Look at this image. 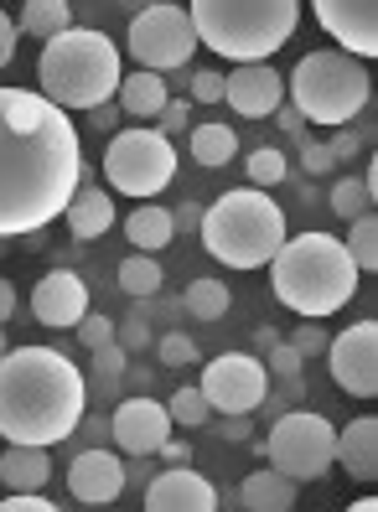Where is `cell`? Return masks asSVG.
I'll return each mask as SVG.
<instances>
[{"mask_svg":"<svg viewBox=\"0 0 378 512\" xmlns=\"http://www.w3.org/2000/svg\"><path fill=\"white\" fill-rule=\"evenodd\" d=\"M83 166L68 109L32 88H0V238L52 228L73 202Z\"/></svg>","mask_w":378,"mask_h":512,"instance_id":"1","label":"cell"},{"mask_svg":"<svg viewBox=\"0 0 378 512\" xmlns=\"http://www.w3.org/2000/svg\"><path fill=\"white\" fill-rule=\"evenodd\" d=\"M89 409V378L57 347L26 342L0 357V440L6 445H63Z\"/></svg>","mask_w":378,"mask_h":512,"instance_id":"2","label":"cell"},{"mask_svg":"<svg viewBox=\"0 0 378 512\" xmlns=\"http://www.w3.org/2000/svg\"><path fill=\"white\" fill-rule=\"evenodd\" d=\"M358 285H363L358 264L347 259L342 238H332V233H296L270 259V290L301 321L337 316L358 295Z\"/></svg>","mask_w":378,"mask_h":512,"instance_id":"3","label":"cell"},{"mask_svg":"<svg viewBox=\"0 0 378 512\" xmlns=\"http://www.w3.org/2000/svg\"><path fill=\"white\" fill-rule=\"evenodd\" d=\"M120 57L125 52L114 47L104 32H94V26H68V32H57L52 42H42L37 94L52 99L57 109L89 114V109L109 104L114 88H120V78H125Z\"/></svg>","mask_w":378,"mask_h":512,"instance_id":"4","label":"cell"},{"mask_svg":"<svg viewBox=\"0 0 378 512\" xmlns=\"http://www.w3.org/2000/svg\"><path fill=\"white\" fill-rule=\"evenodd\" d=\"M197 47H208L228 63H270L296 37L301 0H192L187 6Z\"/></svg>","mask_w":378,"mask_h":512,"instance_id":"5","label":"cell"},{"mask_svg":"<svg viewBox=\"0 0 378 512\" xmlns=\"http://www.w3.org/2000/svg\"><path fill=\"white\" fill-rule=\"evenodd\" d=\"M202 249L228 269H265L275 249L285 244V207L259 192V187H234L223 192L213 207H202Z\"/></svg>","mask_w":378,"mask_h":512,"instance_id":"6","label":"cell"},{"mask_svg":"<svg viewBox=\"0 0 378 512\" xmlns=\"http://www.w3.org/2000/svg\"><path fill=\"white\" fill-rule=\"evenodd\" d=\"M368 94H373L368 63L353 57V52H342V47L306 52L285 78V104L296 109L306 125H322V130L353 125V119L368 109Z\"/></svg>","mask_w":378,"mask_h":512,"instance_id":"7","label":"cell"},{"mask_svg":"<svg viewBox=\"0 0 378 512\" xmlns=\"http://www.w3.org/2000/svg\"><path fill=\"white\" fill-rule=\"evenodd\" d=\"M104 182L135 202H156L177 182V145L156 125H130L114 130L104 145Z\"/></svg>","mask_w":378,"mask_h":512,"instance_id":"8","label":"cell"},{"mask_svg":"<svg viewBox=\"0 0 378 512\" xmlns=\"http://www.w3.org/2000/svg\"><path fill=\"white\" fill-rule=\"evenodd\" d=\"M259 456L280 476L296 481V487L301 481H322L337 466V425L316 409H285V414H275L270 440L259 445Z\"/></svg>","mask_w":378,"mask_h":512,"instance_id":"9","label":"cell"},{"mask_svg":"<svg viewBox=\"0 0 378 512\" xmlns=\"http://www.w3.org/2000/svg\"><path fill=\"white\" fill-rule=\"evenodd\" d=\"M125 52L135 57V68L145 73H177L187 68V57L197 52V32L187 6H145L135 11L130 32H125Z\"/></svg>","mask_w":378,"mask_h":512,"instance_id":"10","label":"cell"},{"mask_svg":"<svg viewBox=\"0 0 378 512\" xmlns=\"http://www.w3.org/2000/svg\"><path fill=\"white\" fill-rule=\"evenodd\" d=\"M197 388L213 404V414H254L270 399V373L254 352H223L202 368Z\"/></svg>","mask_w":378,"mask_h":512,"instance_id":"11","label":"cell"},{"mask_svg":"<svg viewBox=\"0 0 378 512\" xmlns=\"http://www.w3.org/2000/svg\"><path fill=\"white\" fill-rule=\"evenodd\" d=\"M322 357L342 394H353V399L378 394V321H353L347 331H337Z\"/></svg>","mask_w":378,"mask_h":512,"instance_id":"12","label":"cell"},{"mask_svg":"<svg viewBox=\"0 0 378 512\" xmlns=\"http://www.w3.org/2000/svg\"><path fill=\"white\" fill-rule=\"evenodd\" d=\"M171 414H166V404H156V399H145V394H135V399H120L114 404V414H109V435H114V450L120 456H130V461H145V456H156V450L171 440Z\"/></svg>","mask_w":378,"mask_h":512,"instance_id":"13","label":"cell"},{"mask_svg":"<svg viewBox=\"0 0 378 512\" xmlns=\"http://www.w3.org/2000/svg\"><path fill=\"white\" fill-rule=\"evenodd\" d=\"M316 11V26L353 57H368L378 52V0H311Z\"/></svg>","mask_w":378,"mask_h":512,"instance_id":"14","label":"cell"},{"mask_svg":"<svg viewBox=\"0 0 378 512\" xmlns=\"http://www.w3.org/2000/svg\"><path fill=\"white\" fill-rule=\"evenodd\" d=\"M125 487H130V466H125L120 450L89 445V450H78L73 466H68V492L89 507H109Z\"/></svg>","mask_w":378,"mask_h":512,"instance_id":"15","label":"cell"},{"mask_svg":"<svg viewBox=\"0 0 378 512\" xmlns=\"http://www.w3.org/2000/svg\"><path fill=\"white\" fill-rule=\"evenodd\" d=\"M32 316L47 331H73L83 316H89V285H83L78 269H47V275L32 285Z\"/></svg>","mask_w":378,"mask_h":512,"instance_id":"16","label":"cell"},{"mask_svg":"<svg viewBox=\"0 0 378 512\" xmlns=\"http://www.w3.org/2000/svg\"><path fill=\"white\" fill-rule=\"evenodd\" d=\"M145 512H218V487L192 466H166L145 487Z\"/></svg>","mask_w":378,"mask_h":512,"instance_id":"17","label":"cell"},{"mask_svg":"<svg viewBox=\"0 0 378 512\" xmlns=\"http://www.w3.org/2000/svg\"><path fill=\"white\" fill-rule=\"evenodd\" d=\"M223 104L239 109L244 119H270L285 104V78L270 63H239L223 78Z\"/></svg>","mask_w":378,"mask_h":512,"instance_id":"18","label":"cell"},{"mask_svg":"<svg viewBox=\"0 0 378 512\" xmlns=\"http://www.w3.org/2000/svg\"><path fill=\"white\" fill-rule=\"evenodd\" d=\"M114 197L94 182V166H83V182H78V192H73V202L63 207V223H68V233L78 238V244H94V238H104L109 228H114Z\"/></svg>","mask_w":378,"mask_h":512,"instance_id":"19","label":"cell"},{"mask_svg":"<svg viewBox=\"0 0 378 512\" xmlns=\"http://www.w3.org/2000/svg\"><path fill=\"white\" fill-rule=\"evenodd\" d=\"M337 466L353 481H363V487L378 481V419L373 414H363V419L337 430Z\"/></svg>","mask_w":378,"mask_h":512,"instance_id":"20","label":"cell"},{"mask_svg":"<svg viewBox=\"0 0 378 512\" xmlns=\"http://www.w3.org/2000/svg\"><path fill=\"white\" fill-rule=\"evenodd\" d=\"M166 99H171L166 78H161V73H145V68L125 73L120 88H114V104H120V114L135 119V125H156L161 109H166Z\"/></svg>","mask_w":378,"mask_h":512,"instance_id":"21","label":"cell"},{"mask_svg":"<svg viewBox=\"0 0 378 512\" xmlns=\"http://www.w3.org/2000/svg\"><path fill=\"white\" fill-rule=\"evenodd\" d=\"M47 481H52V450H42V445L0 450V487L6 492H42Z\"/></svg>","mask_w":378,"mask_h":512,"instance_id":"22","label":"cell"},{"mask_svg":"<svg viewBox=\"0 0 378 512\" xmlns=\"http://www.w3.org/2000/svg\"><path fill=\"white\" fill-rule=\"evenodd\" d=\"M234 497H239L244 512H290V507H296V497H301V487L290 476H280L275 466H259V471H249L239 481Z\"/></svg>","mask_w":378,"mask_h":512,"instance_id":"23","label":"cell"},{"mask_svg":"<svg viewBox=\"0 0 378 512\" xmlns=\"http://www.w3.org/2000/svg\"><path fill=\"white\" fill-rule=\"evenodd\" d=\"M125 238H130L135 254H156V249H166L171 238H177V228H171V213L161 202H135L125 213Z\"/></svg>","mask_w":378,"mask_h":512,"instance_id":"24","label":"cell"},{"mask_svg":"<svg viewBox=\"0 0 378 512\" xmlns=\"http://www.w3.org/2000/svg\"><path fill=\"white\" fill-rule=\"evenodd\" d=\"M187 150H192L197 166L218 171V166H228V161L239 156V130H234V125H218V119H208V125H192V130H187Z\"/></svg>","mask_w":378,"mask_h":512,"instance_id":"25","label":"cell"},{"mask_svg":"<svg viewBox=\"0 0 378 512\" xmlns=\"http://www.w3.org/2000/svg\"><path fill=\"white\" fill-rule=\"evenodd\" d=\"M68 26H73V6H68V0H21V21H16L21 37L52 42L57 32H68Z\"/></svg>","mask_w":378,"mask_h":512,"instance_id":"26","label":"cell"},{"mask_svg":"<svg viewBox=\"0 0 378 512\" xmlns=\"http://www.w3.org/2000/svg\"><path fill=\"white\" fill-rule=\"evenodd\" d=\"M228 306H234V295H228L223 280H187V290H182V311L192 321H223Z\"/></svg>","mask_w":378,"mask_h":512,"instance_id":"27","label":"cell"},{"mask_svg":"<svg viewBox=\"0 0 378 512\" xmlns=\"http://www.w3.org/2000/svg\"><path fill=\"white\" fill-rule=\"evenodd\" d=\"M373 192H378L373 176H337L327 202H332V213H337L342 223H353V218H368V213H373Z\"/></svg>","mask_w":378,"mask_h":512,"instance_id":"28","label":"cell"},{"mask_svg":"<svg viewBox=\"0 0 378 512\" xmlns=\"http://www.w3.org/2000/svg\"><path fill=\"white\" fill-rule=\"evenodd\" d=\"M161 264L151 259V254H135L130 249V259H120V290L130 295V300H156V290H161Z\"/></svg>","mask_w":378,"mask_h":512,"instance_id":"29","label":"cell"},{"mask_svg":"<svg viewBox=\"0 0 378 512\" xmlns=\"http://www.w3.org/2000/svg\"><path fill=\"white\" fill-rule=\"evenodd\" d=\"M342 249H347V259L358 264V275H373V269H378V218L368 213V218H353V223H347Z\"/></svg>","mask_w":378,"mask_h":512,"instance_id":"30","label":"cell"},{"mask_svg":"<svg viewBox=\"0 0 378 512\" xmlns=\"http://www.w3.org/2000/svg\"><path fill=\"white\" fill-rule=\"evenodd\" d=\"M125 373H130V357H125V347H99V352H89V388H99V394H114V388L125 383Z\"/></svg>","mask_w":378,"mask_h":512,"instance_id":"31","label":"cell"},{"mask_svg":"<svg viewBox=\"0 0 378 512\" xmlns=\"http://www.w3.org/2000/svg\"><path fill=\"white\" fill-rule=\"evenodd\" d=\"M166 414H171V425H182V430H202V425H213V404L202 399V388H197V383H182L177 394L166 399Z\"/></svg>","mask_w":378,"mask_h":512,"instance_id":"32","label":"cell"},{"mask_svg":"<svg viewBox=\"0 0 378 512\" xmlns=\"http://www.w3.org/2000/svg\"><path fill=\"white\" fill-rule=\"evenodd\" d=\"M244 176H249V187H259V192H275L280 182H290V161H285V150H275V145H265V150H249Z\"/></svg>","mask_w":378,"mask_h":512,"instance_id":"33","label":"cell"},{"mask_svg":"<svg viewBox=\"0 0 378 512\" xmlns=\"http://www.w3.org/2000/svg\"><path fill=\"white\" fill-rule=\"evenodd\" d=\"M114 347H125V357H135V352H145V347H156L145 311H135V316H125V321H114Z\"/></svg>","mask_w":378,"mask_h":512,"instance_id":"34","label":"cell"},{"mask_svg":"<svg viewBox=\"0 0 378 512\" xmlns=\"http://www.w3.org/2000/svg\"><path fill=\"white\" fill-rule=\"evenodd\" d=\"M156 357H161V368H187L197 363V342L187 331H166V337H156Z\"/></svg>","mask_w":378,"mask_h":512,"instance_id":"35","label":"cell"},{"mask_svg":"<svg viewBox=\"0 0 378 512\" xmlns=\"http://www.w3.org/2000/svg\"><path fill=\"white\" fill-rule=\"evenodd\" d=\"M259 363H265V373H280V378H301V368H306V357L296 352V347H290L285 337L265 352V357H259Z\"/></svg>","mask_w":378,"mask_h":512,"instance_id":"36","label":"cell"},{"mask_svg":"<svg viewBox=\"0 0 378 512\" xmlns=\"http://www.w3.org/2000/svg\"><path fill=\"white\" fill-rule=\"evenodd\" d=\"M73 331H78V342L89 347V352H99V347H109V342H114V321H109V316H99V311H89Z\"/></svg>","mask_w":378,"mask_h":512,"instance_id":"37","label":"cell"},{"mask_svg":"<svg viewBox=\"0 0 378 512\" xmlns=\"http://www.w3.org/2000/svg\"><path fill=\"white\" fill-rule=\"evenodd\" d=\"M327 342H332V337H327V326H322V321H301V326H296V337H290V347H296L301 357H322Z\"/></svg>","mask_w":378,"mask_h":512,"instance_id":"38","label":"cell"},{"mask_svg":"<svg viewBox=\"0 0 378 512\" xmlns=\"http://www.w3.org/2000/svg\"><path fill=\"white\" fill-rule=\"evenodd\" d=\"M156 130H161V135H182V130H187V94H171V99H166Z\"/></svg>","mask_w":378,"mask_h":512,"instance_id":"39","label":"cell"},{"mask_svg":"<svg viewBox=\"0 0 378 512\" xmlns=\"http://www.w3.org/2000/svg\"><path fill=\"white\" fill-rule=\"evenodd\" d=\"M187 88H192L197 104H223V73H192Z\"/></svg>","mask_w":378,"mask_h":512,"instance_id":"40","label":"cell"},{"mask_svg":"<svg viewBox=\"0 0 378 512\" xmlns=\"http://www.w3.org/2000/svg\"><path fill=\"white\" fill-rule=\"evenodd\" d=\"M213 419H218V425H213V430H218L223 440H234V445H244V440H254V419H249V414H213Z\"/></svg>","mask_w":378,"mask_h":512,"instance_id":"41","label":"cell"},{"mask_svg":"<svg viewBox=\"0 0 378 512\" xmlns=\"http://www.w3.org/2000/svg\"><path fill=\"white\" fill-rule=\"evenodd\" d=\"M327 150H332V161H353L358 150H363V135L353 125H337V135L327 140Z\"/></svg>","mask_w":378,"mask_h":512,"instance_id":"42","label":"cell"},{"mask_svg":"<svg viewBox=\"0 0 378 512\" xmlns=\"http://www.w3.org/2000/svg\"><path fill=\"white\" fill-rule=\"evenodd\" d=\"M0 512H63V507L47 502L42 492H11L6 502H0Z\"/></svg>","mask_w":378,"mask_h":512,"instance_id":"43","label":"cell"},{"mask_svg":"<svg viewBox=\"0 0 378 512\" xmlns=\"http://www.w3.org/2000/svg\"><path fill=\"white\" fill-rule=\"evenodd\" d=\"M83 119H89V130H99V135H114V130H120V119H125V114H120V104L109 99V104L89 109V114H83Z\"/></svg>","mask_w":378,"mask_h":512,"instance_id":"44","label":"cell"},{"mask_svg":"<svg viewBox=\"0 0 378 512\" xmlns=\"http://www.w3.org/2000/svg\"><path fill=\"white\" fill-rule=\"evenodd\" d=\"M301 166H306L311 176H327L337 161H332V150H327V145H311V140H306V150H301Z\"/></svg>","mask_w":378,"mask_h":512,"instance_id":"45","label":"cell"},{"mask_svg":"<svg viewBox=\"0 0 378 512\" xmlns=\"http://www.w3.org/2000/svg\"><path fill=\"white\" fill-rule=\"evenodd\" d=\"M16 37H21V32H16V16L0 11V68H6L11 57H16Z\"/></svg>","mask_w":378,"mask_h":512,"instance_id":"46","label":"cell"},{"mask_svg":"<svg viewBox=\"0 0 378 512\" xmlns=\"http://www.w3.org/2000/svg\"><path fill=\"white\" fill-rule=\"evenodd\" d=\"M156 456H161L166 466H192V445H187V440H177V435H171V440H166V445L156 450Z\"/></svg>","mask_w":378,"mask_h":512,"instance_id":"47","label":"cell"},{"mask_svg":"<svg viewBox=\"0 0 378 512\" xmlns=\"http://www.w3.org/2000/svg\"><path fill=\"white\" fill-rule=\"evenodd\" d=\"M197 223H202V207L197 202H182L177 213H171V228H177V233H197Z\"/></svg>","mask_w":378,"mask_h":512,"instance_id":"48","label":"cell"},{"mask_svg":"<svg viewBox=\"0 0 378 512\" xmlns=\"http://www.w3.org/2000/svg\"><path fill=\"white\" fill-rule=\"evenodd\" d=\"M16 316V285L6 280V275H0V326H6Z\"/></svg>","mask_w":378,"mask_h":512,"instance_id":"49","label":"cell"},{"mask_svg":"<svg viewBox=\"0 0 378 512\" xmlns=\"http://www.w3.org/2000/svg\"><path fill=\"white\" fill-rule=\"evenodd\" d=\"M275 342H280V331H275V326H259V331H254V357H265Z\"/></svg>","mask_w":378,"mask_h":512,"instance_id":"50","label":"cell"},{"mask_svg":"<svg viewBox=\"0 0 378 512\" xmlns=\"http://www.w3.org/2000/svg\"><path fill=\"white\" fill-rule=\"evenodd\" d=\"M275 114H280V125H285V130H290V135H296V130H306V119H301V114H296V109H290V104H280V109H275Z\"/></svg>","mask_w":378,"mask_h":512,"instance_id":"51","label":"cell"},{"mask_svg":"<svg viewBox=\"0 0 378 512\" xmlns=\"http://www.w3.org/2000/svg\"><path fill=\"white\" fill-rule=\"evenodd\" d=\"M342 512H378V502H373V497H363V502H353V507H342Z\"/></svg>","mask_w":378,"mask_h":512,"instance_id":"52","label":"cell"},{"mask_svg":"<svg viewBox=\"0 0 378 512\" xmlns=\"http://www.w3.org/2000/svg\"><path fill=\"white\" fill-rule=\"evenodd\" d=\"M11 352V337H6V326H0V357H6Z\"/></svg>","mask_w":378,"mask_h":512,"instance_id":"53","label":"cell"}]
</instances>
